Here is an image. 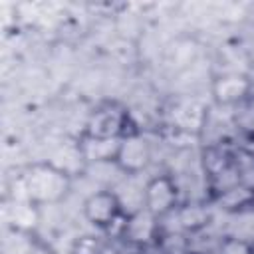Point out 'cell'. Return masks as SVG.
<instances>
[{
	"label": "cell",
	"mask_w": 254,
	"mask_h": 254,
	"mask_svg": "<svg viewBox=\"0 0 254 254\" xmlns=\"http://www.w3.org/2000/svg\"><path fill=\"white\" fill-rule=\"evenodd\" d=\"M210 105L204 103L202 99L194 97V95H187V97H179L171 103V107L165 113V121L163 125L192 135L196 139H200V133L204 129L206 117H208Z\"/></svg>",
	"instance_id": "3957f363"
},
{
	"label": "cell",
	"mask_w": 254,
	"mask_h": 254,
	"mask_svg": "<svg viewBox=\"0 0 254 254\" xmlns=\"http://www.w3.org/2000/svg\"><path fill=\"white\" fill-rule=\"evenodd\" d=\"M107 238L101 232H85L77 234L69 244V254H99L105 246Z\"/></svg>",
	"instance_id": "4fadbf2b"
},
{
	"label": "cell",
	"mask_w": 254,
	"mask_h": 254,
	"mask_svg": "<svg viewBox=\"0 0 254 254\" xmlns=\"http://www.w3.org/2000/svg\"><path fill=\"white\" fill-rule=\"evenodd\" d=\"M234 169L238 173L240 185L254 192V153L246 151L238 143L234 149Z\"/></svg>",
	"instance_id": "7c38bea8"
},
{
	"label": "cell",
	"mask_w": 254,
	"mask_h": 254,
	"mask_svg": "<svg viewBox=\"0 0 254 254\" xmlns=\"http://www.w3.org/2000/svg\"><path fill=\"white\" fill-rule=\"evenodd\" d=\"M77 143L81 149V155L87 165L95 163H115L121 137H89V135H77Z\"/></svg>",
	"instance_id": "9c48e42d"
},
{
	"label": "cell",
	"mask_w": 254,
	"mask_h": 254,
	"mask_svg": "<svg viewBox=\"0 0 254 254\" xmlns=\"http://www.w3.org/2000/svg\"><path fill=\"white\" fill-rule=\"evenodd\" d=\"M81 216L97 232L107 230L121 214V204L113 189H95L81 200Z\"/></svg>",
	"instance_id": "8992f818"
},
{
	"label": "cell",
	"mask_w": 254,
	"mask_h": 254,
	"mask_svg": "<svg viewBox=\"0 0 254 254\" xmlns=\"http://www.w3.org/2000/svg\"><path fill=\"white\" fill-rule=\"evenodd\" d=\"M38 240H40L38 232H28V230L6 226L2 234L0 254H30Z\"/></svg>",
	"instance_id": "8fae6325"
},
{
	"label": "cell",
	"mask_w": 254,
	"mask_h": 254,
	"mask_svg": "<svg viewBox=\"0 0 254 254\" xmlns=\"http://www.w3.org/2000/svg\"><path fill=\"white\" fill-rule=\"evenodd\" d=\"M123 254H147L143 248H123Z\"/></svg>",
	"instance_id": "2e32d148"
},
{
	"label": "cell",
	"mask_w": 254,
	"mask_h": 254,
	"mask_svg": "<svg viewBox=\"0 0 254 254\" xmlns=\"http://www.w3.org/2000/svg\"><path fill=\"white\" fill-rule=\"evenodd\" d=\"M161 236V220L147 208L125 216V226L119 244L123 248H151Z\"/></svg>",
	"instance_id": "52a82bcc"
},
{
	"label": "cell",
	"mask_w": 254,
	"mask_h": 254,
	"mask_svg": "<svg viewBox=\"0 0 254 254\" xmlns=\"http://www.w3.org/2000/svg\"><path fill=\"white\" fill-rule=\"evenodd\" d=\"M42 222V206L32 200H8L6 204V226L36 232Z\"/></svg>",
	"instance_id": "30bf717a"
},
{
	"label": "cell",
	"mask_w": 254,
	"mask_h": 254,
	"mask_svg": "<svg viewBox=\"0 0 254 254\" xmlns=\"http://www.w3.org/2000/svg\"><path fill=\"white\" fill-rule=\"evenodd\" d=\"M187 254H204V252H196V250H190V252H187Z\"/></svg>",
	"instance_id": "ac0fdd59"
},
{
	"label": "cell",
	"mask_w": 254,
	"mask_h": 254,
	"mask_svg": "<svg viewBox=\"0 0 254 254\" xmlns=\"http://www.w3.org/2000/svg\"><path fill=\"white\" fill-rule=\"evenodd\" d=\"M155 159V147L149 139V133L133 131L121 137L119 151L115 157V165L121 169V173L131 177H141Z\"/></svg>",
	"instance_id": "277c9868"
},
{
	"label": "cell",
	"mask_w": 254,
	"mask_h": 254,
	"mask_svg": "<svg viewBox=\"0 0 254 254\" xmlns=\"http://www.w3.org/2000/svg\"><path fill=\"white\" fill-rule=\"evenodd\" d=\"M30 254H58V252H56V248H54L52 244H48L46 240H42V238H40V240L36 242V246L32 248V252H30Z\"/></svg>",
	"instance_id": "9a60e30c"
},
{
	"label": "cell",
	"mask_w": 254,
	"mask_h": 254,
	"mask_svg": "<svg viewBox=\"0 0 254 254\" xmlns=\"http://www.w3.org/2000/svg\"><path fill=\"white\" fill-rule=\"evenodd\" d=\"M250 250H252V254H254V236L250 238Z\"/></svg>",
	"instance_id": "e0dca14e"
},
{
	"label": "cell",
	"mask_w": 254,
	"mask_h": 254,
	"mask_svg": "<svg viewBox=\"0 0 254 254\" xmlns=\"http://www.w3.org/2000/svg\"><path fill=\"white\" fill-rule=\"evenodd\" d=\"M214 216L216 210L208 200L202 198H192V200H183L179 208L175 210V220L181 232L192 236L202 230H208L214 226Z\"/></svg>",
	"instance_id": "ba28073f"
},
{
	"label": "cell",
	"mask_w": 254,
	"mask_h": 254,
	"mask_svg": "<svg viewBox=\"0 0 254 254\" xmlns=\"http://www.w3.org/2000/svg\"><path fill=\"white\" fill-rule=\"evenodd\" d=\"M212 254H252L250 240L236 236V234H230V232H224V234H220L218 244H216Z\"/></svg>",
	"instance_id": "5bb4252c"
},
{
	"label": "cell",
	"mask_w": 254,
	"mask_h": 254,
	"mask_svg": "<svg viewBox=\"0 0 254 254\" xmlns=\"http://www.w3.org/2000/svg\"><path fill=\"white\" fill-rule=\"evenodd\" d=\"M183 202V190L173 173L161 171L145 181V208L163 218L179 208Z\"/></svg>",
	"instance_id": "5b68a950"
},
{
	"label": "cell",
	"mask_w": 254,
	"mask_h": 254,
	"mask_svg": "<svg viewBox=\"0 0 254 254\" xmlns=\"http://www.w3.org/2000/svg\"><path fill=\"white\" fill-rule=\"evenodd\" d=\"M208 89L214 107L234 109L254 95V79L248 71H220L212 75Z\"/></svg>",
	"instance_id": "7a4b0ae2"
},
{
	"label": "cell",
	"mask_w": 254,
	"mask_h": 254,
	"mask_svg": "<svg viewBox=\"0 0 254 254\" xmlns=\"http://www.w3.org/2000/svg\"><path fill=\"white\" fill-rule=\"evenodd\" d=\"M26 192L38 206H58L71 192L73 177L52 165L50 161H36L24 169Z\"/></svg>",
	"instance_id": "6da1fadb"
}]
</instances>
